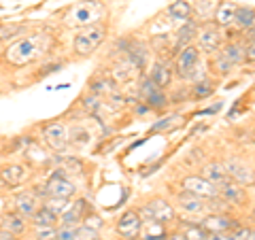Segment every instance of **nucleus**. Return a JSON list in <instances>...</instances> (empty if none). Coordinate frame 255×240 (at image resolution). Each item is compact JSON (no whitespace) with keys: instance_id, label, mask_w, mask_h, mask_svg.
Listing matches in <instances>:
<instances>
[{"instance_id":"obj_1","label":"nucleus","mask_w":255,"mask_h":240,"mask_svg":"<svg viewBox=\"0 0 255 240\" xmlns=\"http://www.w3.org/2000/svg\"><path fill=\"white\" fill-rule=\"evenodd\" d=\"M49 47H51V36L45 34V32H34V34H28L11 43L2 51V60L9 66L21 68V66H28V64L41 60L49 51Z\"/></svg>"},{"instance_id":"obj_2","label":"nucleus","mask_w":255,"mask_h":240,"mask_svg":"<svg viewBox=\"0 0 255 240\" xmlns=\"http://www.w3.org/2000/svg\"><path fill=\"white\" fill-rule=\"evenodd\" d=\"M107 36V28L102 23H92V26H85V28H79V32L73 38V47H75V53L81 55V58H87L92 55L98 47L102 45Z\"/></svg>"},{"instance_id":"obj_3","label":"nucleus","mask_w":255,"mask_h":240,"mask_svg":"<svg viewBox=\"0 0 255 240\" xmlns=\"http://www.w3.org/2000/svg\"><path fill=\"white\" fill-rule=\"evenodd\" d=\"M43 140L45 145L49 147L55 153H64L70 145V134H68V127L64 125L62 121H51L43 127Z\"/></svg>"},{"instance_id":"obj_4","label":"nucleus","mask_w":255,"mask_h":240,"mask_svg":"<svg viewBox=\"0 0 255 240\" xmlns=\"http://www.w3.org/2000/svg\"><path fill=\"white\" fill-rule=\"evenodd\" d=\"M138 96H140L142 105H147L149 109H164L166 102H168L164 90L159 85H155L149 77H140L138 79Z\"/></svg>"},{"instance_id":"obj_5","label":"nucleus","mask_w":255,"mask_h":240,"mask_svg":"<svg viewBox=\"0 0 255 240\" xmlns=\"http://www.w3.org/2000/svg\"><path fill=\"white\" fill-rule=\"evenodd\" d=\"M140 217L142 219H153V221H159V223H170L177 217V211L170 202H166L162 198H153L142 206L140 211Z\"/></svg>"},{"instance_id":"obj_6","label":"nucleus","mask_w":255,"mask_h":240,"mask_svg":"<svg viewBox=\"0 0 255 240\" xmlns=\"http://www.w3.org/2000/svg\"><path fill=\"white\" fill-rule=\"evenodd\" d=\"M198 49L204 53H217L221 49V28L215 21H206L198 28Z\"/></svg>"},{"instance_id":"obj_7","label":"nucleus","mask_w":255,"mask_h":240,"mask_svg":"<svg viewBox=\"0 0 255 240\" xmlns=\"http://www.w3.org/2000/svg\"><path fill=\"white\" fill-rule=\"evenodd\" d=\"M140 228H142V217L138 211H126L117 221V234L124 240H136L140 238Z\"/></svg>"},{"instance_id":"obj_8","label":"nucleus","mask_w":255,"mask_h":240,"mask_svg":"<svg viewBox=\"0 0 255 240\" xmlns=\"http://www.w3.org/2000/svg\"><path fill=\"white\" fill-rule=\"evenodd\" d=\"M77 194V187L75 183L70 181L68 177H64V174L58 170L53 172L49 179L45 183V196H55V198H73Z\"/></svg>"},{"instance_id":"obj_9","label":"nucleus","mask_w":255,"mask_h":240,"mask_svg":"<svg viewBox=\"0 0 255 240\" xmlns=\"http://www.w3.org/2000/svg\"><path fill=\"white\" fill-rule=\"evenodd\" d=\"M200 49L196 45H187L183 47L177 55V62H174V68H177L179 77H189L191 73H196L198 64H200Z\"/></svg>"},{"instance_id":"obj_10","label":"nucleus","mask_w":255,"mask_h":240,"mask_svg":"<svg viewBox=\"0 0 255 240\" xmlns=\"http://www.w3.org/2000/svg\"><path fill=\"white\" fill-rule=\"evenodd\" d=\"M111 75H113V79H115V81H119V83L136 81V79L140 77V64L134 60L130 53H128L126 58L115 62V66L111 68Z\"/></svg>"},{"instance_id":"obj_11","label":"nucleus","mask_w":255,"mask_h":240,"mask_svg":"<svg viewBox=\"0 0 255 240\" xmlns=\"http://www.w3.org/2000/svg\"><path fill=\"white\" fill-rule=\"evenodd\" d=\"M181 187L189 191V194H196V196H200V198H217L219 196V189L217 185H213L211 181H206L202 174H191V177H185L181 181Z\"/></svg>"},{"instance_id":"obj_12","label":"nucleus","mask_w":255,"mask_h":240,"mask_svg":"<svg viewBox=\"0 0 255 240\" xmlns=\"http://www.w3.org/2000/svg\"><path fill=\"white\" fill-rule=\"evenodd\" d=\"M98 15H100V6L96 2H81L77 4L73 13H70V23L77 28H85V26H92V23H98Z\"/></svg>"},{"instance_id":"obj_13","label":"nucleus","mask_w":255,"mask_h":240,"mask_svg":"<svg viewBox=\"0 0 255 240\" xmlns=\"http://www.w3.org/2000/svg\"><path fill=\"white\" fill-rule=\"evenodd\" d=\"M223 166H226V170H228V177L232 179V181H236L238 185L249 187V185H253V183H255V172H253L245 162H238V159H230V162L223 164Z\"/></svg>"},{"instance_id":"obj_14","label":"nucleus","mask_w":255,"mask_h":240,"mask_svg":"<svg viewBox=\"0 0 255 240\" xmlns=\"http://www.w3.org/2000/svg\"><path fill=\"white\" fill-rule=\"evenodd\" d=\"M13 204H15V211H17L19 215H23L26 219H30L32 215H34L38 209H41L43 200L38 198L34 191H21V194L15 196Z\"/></svg>"},{"instance_id":"obj_15","label":"nucleus","mask_w":255,"mask_h":240,"mask_svg":"<svg viewBox=\"0 0 255 240\" xmlns=\"http://www.w3.org/2000/svg\"><path fill=\"white\" fill-rule=\"evenodd\" d=\"M28 179V168L21 164H9L0 168V181L9 187H17Z\"/></svg>"},{"instance_id":"obj_16","label":"nucleus","mask_w":255,"mask_h":240,"mask_svg":"<svg viewBox=\"0 0 255 240\" xmlns=\"http://www.w3.org/2000/svg\"><path fill=\"white\" fill-rule=\"evenodd\" d=\"M219 189V198L221 200H226V202L230 204H243L245 200H247V191L243 185H238L236 181L232 179H228L226 183H221V185H217Z\"/></svg>"},{"instance_id":"obj_17","label":"nucleus","mask_w":255,"mask_h":240,"mask_svg":"<svg viewBox=\"0 0 255 240\" xmlns=\"http://www.w3.org/2000/svg\"><path fill=\"white\" fill-rule=\"evenodd\" d=\"M200 226L209 232V234H226V232L232 230L234 221L228 217V215H209L206 219H202Z\"/></svg>"},{"instance_id":"obj_18","label":"nucleus","mask_w":255,"mask_h":240,"mask_svg":"<svg viewBox=\"0 0 255 240\" xmlns=\"http://www.w3.org/2000/svg\"><path fill=\"white\" fill-rule=\"evenodd\" d=\"M85 211H87V202L79 200L68 206V211L60 217V226H81L85 221Z\"/></svg>"},{"instance_id":"obj_19","label":"nucleus","mask_w":255,"mask_h":240,"mask_svg":"<svg viewBox=\"0 0 255 240\" xmlns=\"http://www.w3.org/2000/svg\"><path fill=\"white\" fill-rule=\"evenodd\" d=\"M177 204H179V209L181 211H185L189 215H198V213H202L204 211V198L200 196H196V194H189V191L183 189V194L177 196Z\"/></svg>"},{"instance_id":"obj_20","label":"nucleus","mask_w":255,"mask_h":240,"mask_svg":"<svg viewBox=\"0 0 255 240\" xmlns=\"http://www.w3.org/2000/svg\"><path fill=\"white\" fill-rule=\"evenodd\" d=\"M236 11H238V4L236 2H230V0L221 2L217 6V11H215V23H217L219 28L232 26L234 19H236Z\"/></svg>"},{"instance_id":"obj_21","label":"nucleus","mask_w":255,"mask_h":240,"mask_svg":"<svg viewBox=\"0 0 255 240\" xmlns=\"http://www.w3.org/2000/svg\"><path fill=\"white\" fill-rule=\"evenodd\" d=\"M149 79L153 81L155 85H159L162 90H166L170 83H172V70L168 68V64L166 62H153V66H151V73H149Z\"/></svg>"},{"instance_id":"obj_22","label":"nucleus","mask_w":255,"mask_h":240,"mask_svg":"<svg viewBox=\"0 0 255 240\" xmlns=\"http://www.w3.org/2000/svg\"><path fill=\"white\" fill-rule=\"evenodd\" d=\"M202 177L206 181H211L213 185H221V183H226L230 177H228V170H226V166L219 164V162H213V164H206L202 168Z\"/></svg>"},{"instance_id":"obj_23","label":"nucleus","mask_w":255,"mask_h":240,"mask_svg":"<svg viewBox=\"0 0 255 240\" xmlns=\"http://www.w3.org/2000/svg\"><path fill=\"white\" fill-rule=\"evenodd\" d=\"M191 11H194V6H191L187 0H174V2L168 4L166 15L174 21H187V19H191Z\"/></svg>"},{"instance_id":"obj_24","label":"nucleus","mask_w":255,"mask_h":240,"mask_svg":"<svg viewBox=\"0 0 255 240\" xmlns=\"http://www.w3.org/2000/svg\"><path fill=\"white\" fill-rule=\"evenodd\" d=\"M164 236H166L164 223L153 221V219L142 221V228H140V238L142 240H164Z\"/></svg>"},{"instance_id":"obj_25","label":"nucleus","mask_w":255,"mask_h":240,"mask_svg":"<svg viewBox=\"0 0 255 240\" xmlns=\"http://www.w3.org/2000/svg\"><path fill=\"white\" fill-rule=\"evenodd\" d=\"M90 90L96 96H109V98L117 94V90H115V79L113 77H96V79H92Z\"/></svg>"},{"instance_id":"obj_26","label":"nucleus","mask_w":255,"mask_h":240,"mask_svg":"<svg viewBox=\"0 0 255 240\" xmlns=\"http://www.w3.org/2000/svg\"><path fill=\"white\" fill-rule=\"evenodd\" d=\"M196 34H198V23L194 19H187L177 32V49H183V47L191 45V41L196 38Z\"/></svg>"},{"instance_id":"obj_27","label":"nucleus","mask_w":255,"mask_h":240,"mask_svg":"<svg viewBox=\"0 0 255 240\" xmlns=\"http://www.w3.org/2000/svg\"><path fill=\"white\" fill-rule=\"evenodd\" d=\"M219 53H221L230 64H232L234 68H236L241 62H245V45H241V43H228L226 47H221Z\"/></svg>"},{"instance_id":"obj_28","label":"nucleus","mask_w":255,"mask_h":240,"mask_svg":"<svg viewBox=\"0 0 255 240\" xmlns=\"http://www.w3.org/2000/svg\"><path fill=\"white\" fill-rule=\"evenodd\" d=\"M234 26L241 30H251L255 28V6H238Z\"/></svg>"},{"instance_id":"obj_29","label":"nucleus","mask_w":255,"mask_h":240,"mask_svg":"<svg viewBox=\"0 0 255 240\" xmlns=\"http://www.w3.org/2000/svg\"><path fill=\"white\" fill-rule=\"evenodd\" d=\"M26 226H28V221L23 215H19L17 211L15 213H9V215H4V219H2V226L0 228H4V230H9L13 232V234H21V232H26Z\"/></svg>"},{"instance_id":"obj_30","label":"nucleus","mask_w":255,"mask_h":240,"mask_svg":"<svg viewBox=\"0 0 255 240\" xmlns=\"http://www.w3.org/2000/svg\"><path fill=\"white\" fill-rule=\"evenodd\" d=\"M43 206L47 211H51L55 217H62L64 213L68 211V206H70V202H68V198H55V196H47L45 200H43Z\"/></svg>"},{"instance_id":"obj_31","label":"nucleus","mask_w":255,"mask_h":240,"mask_svg":"<svg viewBox=\"0 0 255 240\" xmlns=\"http://www.w3.org/2000/svg\"><path fill=\"white\" fill-rule=\"evenodd\" d=\"M30 219H32V226H58V223H60V219L55 217L51 211H47L43 204H41V209L32 215Z\"/></svg>"},{"instance_id":"obj_32","label":"nucleus","mask_w":255,"mask_h":240,"mask_svg":"<svg viewBox=\"0 0 255 240\" xmlns=\"http://www.w3.org/2000/svg\"><path fill=\"white\" fill-rule=\"evenodd\" d=\"M58 226H34V240H53Z\"/></svg>"},{"instance_id":"obj_33","label":"nucleus","mask_w":255,"mask_h":240,"mask_svg":"<svg viewBox=\"0 0 255 240\" xmlns=\"http://www.w3.org/2000/svg\"><path fill=\"white\" fill-rule=\"evenodd\" d=\"M213 90H215V83L211 81V79H202V81H196L194 96L196 98H206L209 94H213Z\"/></svg>"},{"instance_id":"obj_34","label":"nucleus","mask_w":255,"mask_h":240,"mask_svg":"<svg viewBox=\"0 0 255 240\" xmlns=\"http://www.w3.org/2000/svg\"><path fill=\"white\" fill-rule=\"evenodd\" d=\"M94 238H98V230H94V228H90V226H85V223L77 226L75 240H94Z\"/></svg>"},{"instance_id":"obj_35","label":"nucleus","mask_w":255,"mask_h":240,"mask_svg":"<svg viewBox=\"0 0 255 240\" xmlns=\"http://www.w3.org/2000/svg\"><path fill=\"white\" fill-rule=\"evenodd\" d=\"M183 234L187 236V240H206V236H209V232H206L202 226H189Z\"/></svg>"},{"instance_id":"obj_36","label":"nucleus","mask_w":255,"mask_h":240,"mask_svg":"<svg viewBox=\"0 0 255 240\" xmlns=\"http://www.w3.org/2000/svg\"><path fill=\"white\" fill-rule=\"evenodd\" d=\"M230 236H232V240H255V230H251V228H238Z\"/></svg>"},{"instance_id":"obj_37","label":"nucleus","mask_w":255,"mask_h":240,"mask_svg":"<svg viewBox=\"0 0 255 240\" xmlns=\"http://www.w3.org/2000/svg\"><path fill=\"white\" fill-rule=\"evenodd\" d=\"M245 60L255 62V34H249V41L245 45Z\"/></svg>"},{"instance_id":"obj_38","label":"nucleus","mask_w":255,"mask_h":240,"mask_svg":"<svg viewBox=\"0 0 255 240\" xmlns=\"http://www.w3.org/2000/svg\"><path fill=\"white\" fill-rule=\"evenodd\" d=\"M0 240H19V238H17V234H13V232L0 228Z\"/></svg>"},{"instance_id":"obj_39","label":"nucleus","mask_w":255,"mask_h":240,"mask_svg":"<svg viewBox=\"0 0 255 240\" xmlns=\"http://www.w3.org/2000/svg\"><path fill=\"white\" fill-rule=\"evenodd\" d=\"M206 240H232V236H230L228 232H226V234H209V236H206Z\"/></svg>"},{"instance_id":"obj_40","label":"nucleus","mask_w":255,"mask_h":240,"mask_svg":"<svg viewBox=\"0 0 255 240\" xmlns=\"http://www.w3.org/2000/svg\"><path fill=\"white\" fill-rule=\"evenodd\" d=\"M170 240H187V236H185V234H174Z\"/></svg>"},{"instance_id":"obj_41","label":"nucleus","mask_w":255,"mask_h":240,"mask_svg":"<svg viewBox=\"0 0 255 240\" xmlns=\"http://www.w3.org/2000/svg\"><path fill=\"white\" fill-rule=\"evenodd\" d=\"M94 240H102V238H94Z\"/></svg>"},{"instance_id":"obj_42","label":"nucleus","mask_w":255,"mask_h":240,"mask_svg":"<svg viewBox=\"0 0 255 240\" xmlns=\"http://www.w3.org/2000/svg\"><path fill=\"white\" fill-rule=\"evenodd\" d=\"M53 240H58V238H53Z\"/></svg>"}]
</instances>
